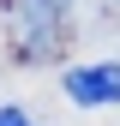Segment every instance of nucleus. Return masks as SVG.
I'll return each instance as SVG.
<instances>
[{"label": "nucleus", "instance_id": "nucleus-1", "mask_svg": "<svg viewBox=\"0 0 120 126\" xmlns=\"http://www.w3.org/2000/svg\"><path fill=\"white\" fill-rule=\"evenodd\" d=\"M66 96L78 102V108H114V102H120V60L72 66V72H66Z\"/></svg>", "mask_w": 120, "mask_h": 126}, {"label": "nucleus", "instance_id": "nucleus-3", "mask_svg": "<svg viewBox=\"0 0 120 126\" xmlns=\"http://www.w3.org/2000/svg\"><path fill=\"white\" fill-rule=\"evenodd\" d=\"M0 126H30V114H24V108H12V102H6V108H0Z\"/></svg>", "mask_w": 120, "mask_h": 126}, {"label": "nucleus", "instance_id": "nucleus-2", "mask_svg": "<svg viewBox=\"0 0 120 126\" xmlns=\"http://www.w3.org/2000/svg\"><path fill=\"white\" fill-rule=\"evenodd\" d=\"M66 6H72V0H30V12H36V18H48V24H54Z\"/></svg>", "mask_w": 120, "mask_h": 126}]
</instances>
